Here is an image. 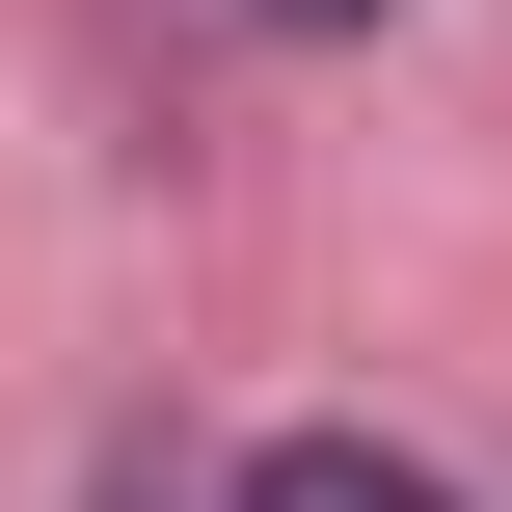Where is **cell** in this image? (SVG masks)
Instances as JSON below:
<instances>
[{"mask_svg": "<svg viewBox=\"0 0 512 512\" xmlns=\"http://www.w3.org/2000/svg\"><path fill=\"white\" fill-rule=\"evenodd\" d=\"M243 27H378V0H243Z\"/></svg>", "mask_w": 512, "mask_h": 512, "instance_id": "cell-2", "label": "cell"}, {"mask_svg": "<svg viewBox=\"0 0 512 512\" xmlns=\"http://www.w3.org/2000/svg\"><path fill=\"white\" fill-rule=\"evenodd\" d=\"M135 512H162V486H135Z\"/></svg>", "mask_w": 512, "mask_h": 512, "instance_id": "cell-3", "label": "cell"}, {"mask_svg": "<svg viewBox=\"0 0 512 512\" xmlns=\"http://www.w3.org/2000/svg\"><path fill=\"white\" fill-rule=\"evenodd\" d=\"M243 512H459V486H432L405 432H270V459H243Z\"/></svg>", "mask_w": 512, "mask_h": 512, "instance_id": "cell-1", "label": "cell"}]
</instances>
